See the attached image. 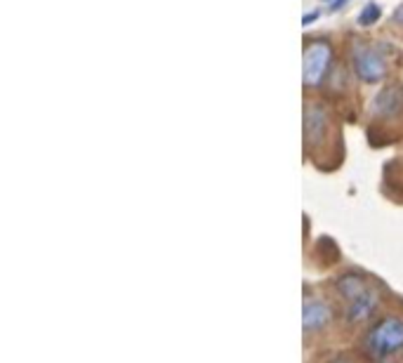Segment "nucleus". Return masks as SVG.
<instances>
[{"label": "nucleus", "mask_w": 403, "mask_h": 363, "mask_svg": "<svg viewBox=\"0 0 403 363\" xmlns=\"http://www.w3.org/2000/svg\"><path fill=\"white\" fill-rule=\"evenodd\" d=\"M403 349V318L382 316L363 335V352L373 361H384L387 356L399 354Z\"/></svg>", "instance_id": "obj_1"}, {"label": "nucleus", "mask_w": 403, "mask_h": 363, "mask_svg": "<svg viewBox=\"0 0 403 363\" xmlns=\"http://www.w3.org/2000/svg\"><path fill=\"white\" fill-rule=\"evenodd\" d=\"M330 45L326 40H314L307 45L305 57H302V83L307 88H316L324 81L328 66H330Z\"/></svg>", "instance_id": "obj_2"}, {"label": "nucleus", "mask_w": 403, "mask_h": 363, "mask_svg": "<svg viewBox=\"0 0 403 363\" xmlns=\"http://www.w3.org/2000/svg\"><path fill=\"white\" fill-rule=\"evenodd\" d=\"M351 61H354L356 76L361 78L363 83L382 81L384 71H387V64H384V54L377 52L375 47H368V45H356L354 54H351Z\"/></svg>", "instance_id": "obj_3"}, {"label": "nucleus", "mask_w": 403, "mask_h": 363, "mask_svg": "<svg viewBox=\"0 0 403 363\" xmlns=\"http://www.w3.org/2000/svg\"><path fill=\"white\" fill-rule=\"evenodd\" d=\"M333 318L330 304L324 302V300H307L305 307H302V328H305L307 335L321 333Z\"/></svg>", "instance_id": "obj_4"}, {"label": "nucleus", "mask_w": 403, "mask_h": 363, "mask_svg": "<svg viewBox=\"0 0 403 363\" xmlns=\"http://www.w3.org/2000/svg\"><path fill=\"white\" fill-rule=\"evenodd\" d=\"M377 304H380V295L373 286L365 291L361 298L351 300V302H347V309H344V321L349 325H358L363 321H368L370 316L375 314Z\"/></svg>", "instance_id": "obj_5"}, {"label": "nucleus", "mask_w": 403, "mask_h": 363, "mask_svg": "<svg viewBox=\"0 0 403 363\" xmlns=\"http://www.w3.org/2000/svg\"><path fill=\"white\" fill-rule=\"evenodd\" d=\"M328 130V114L324 107L319 104H309L305 111V141L309 149L314 146H321V141L326 137Z\"/></svg>", "instance_id": "obj_6"}, {"label": "nucleus", "mask_w": 403, "mask_h": 363, "mask_svg": "<svg viewBox=\"0 0 403 363\" xmlns=\"http://www.w3.org/2000/svg\"><path fill=\"white\" fill-rule=\"evenodd\" d=\"M375 116L377 118H394L403 111V88L401 85H389L375 97Z\"/></svg>", "instance_id": "obj_7"}, {"label": "nucleus", "mask_w": 403, "mask_h": 363, "mask_svg": "<svg viewBox=\"0 0 403 363\" xmlns=\"http://www.w3.org/2000/svg\"><path fill=\"white\" fill-rule=\"evenodd\" d=\"M333 286H335V291H337V295L344 300V302H351V300L361 298V295L368 291L370 283L365 281L361 274L347 272V274H340L337 279L333 281Z\"/></svg>", "instance_id": "obj_8"}, {"label": "nucleus", "mask_w": 403, "mask_h": 363, "mask_svg": "<svg viewBox=\"0 0 403 363\" xmlns=\"http://www.w3.org/2000/svg\"><path fill=\"white\" fill-rule=\"evenodd\" d=\"M377 20H380V5L375 3L365 5L363 12L358 15V24H361V26H370V24H375Z\"/></svg>", "instance_id": "obj_9"}]
</instances>
